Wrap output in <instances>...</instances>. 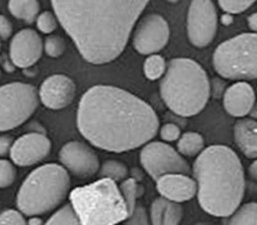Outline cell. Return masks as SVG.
Wrapping results in <instances>:
<instances>
[{"label":"cell","instance_id":"cell-1","mask_svg":"<svg viewBox=\"0 0 257 225\" xmlns=\"http://www.w3.org/2000/svg\"><path fill=\"white\" fill-rule=\"evenodd\" d=\"M77 126L95 147L124 153L152 140L160 121L155 110L137 96L113 86H94L80 98Z\"/></svg>","mask_w":257,"mask_h":225},{"label":"cell","instance_id":"cell-2","mask_svg":"<svg viewBox=\"0 0 257 225\" xmlns=\"http://www.w3.org/2000/svg\"><path fill=\"white\" fill-rule=\"evenodd\" d=\"M53 10L87 62L105 64L127 45L147 0H53Z\"/></svg>","mask_w":257,"mask_h":225},{"label":"cell","instance_id":"cell-3","mask_svg":"<svg viewBox=\"0 0 257 225\" xmlns=\"http://www.w3.org/2000/svg\"><path fill=\"white\" fill-rule=\"evenodd\" d=\"M198 203L210 215L227 218L245 195V173L240 158L228 146L205 148L193 165Z\"/></svg>","mask_w":257,"mask_h":225},{"label":"cell","instance_id":"cell-4","mask_svg":"<svg viewBox=\"0 0 257 225\" xmlns=\"http://www.w3.org/2000/svg\"><path fill=\"white\" fill-rule=\"evenodd\" d=\"M160 92L163 102L172 112L191 117L206 107L211 85L206 70L196 60L175 58L168 62Z\"/></svg>","mask_w":257,"mask_h":225},{"label":"cell","instance_id":"cell-5","mask_svg":"<svg viewBox=\"0 0 257 225\" xmlns=\"http://www.w3.org/2000/svg\"><path fill=\"white\" fill-rule=\"evenodd\" d=\"M70 204L83 225H117L130 216L120 188L110 179L73 189Z\"/></svg>","mask_w":257,"mask_h":225},{"label":"cell","instance_id":"cell-6","mask_svg":"<svg viewBox=\"0 0 257 225\" xmlns=\"http://www.w3.org/2000/svg\"><path fill=\"white\" fill-rule=\"evenodd\" d=\"M69 189V173L63 166L43 165L28 175L18 191V209L28 216L44 215L64 201Z\"/></svg>","mask_w":257,"mask_h":225},{"label":"cell","instance_id":"cell-7","mask_svg":"<svg viewBox=\"0 0 257 225\" xmlns=\"http://www.w3.org/2000/svg\"><path fill=\"white\" fill-rule=\"evenodd\" d=\"M213 67L227 80H257L256 33H242L221 43L213 53Z\"/></svg>","mask_w":257,"mask_h":225},{"label":"cell","instance_id":"cell-8","mask_svg":"<svg viewBox=\"0 0 257 225\" xmlns=\"http://www.w3.org/2000/svg\"><path fill=\"white\" fill-rule=\"evenodd\" d=\"M39 103L38 91L28 83L13 82L0 88V130L17 128L23 125Z\"/></svg>","mask_w":257,"mask_h":225},{"label":"cell","instance_id":"cell-9","mask_svg":"<svg viewBox=\"0 0 257 225\" xmlns=\"http://www.w3.org/2000/svg\"><path fill=\"white\" fill-rule=\"evenodd\" d=\"M141 164L156 181L171 174L190 173L187 161L170 145L163 142H150L141 151Z\"/></svg>","mask_w":257,"mask_h":225},{"label":"cell","instance_id":"cell-10","mask_svg":"<svg viewBox=\"0 0 257 225\" xmlns=\"http://www.w3.org/2000/svg\"><path fill=\"white\" fill-rule=\"evenodd\" d=\"M217 10L213 2L195 0L190 4L187 14V35L192 45L206 48L212 43L217 33Z\"/></svg>","mask_w":257,"mask_h":225},{"label":"cell","instance_id":"cell-11","mask_svg":"<svg viewBox=\"0 0 257 225\" xmlns=\"http://www.w3.org/2000/svg\"><path fill=\"white\" fill-rule=\"evenodd\" d=\"M170 27L162 15L150 14L138 23L133 35V45L140 54L153 55L167 45Z\"/></svg>","mask_w":257,"mask_h":225},{"label":"cell","instance_id":"cell-12","mask_svg":"<svg viewBox=\"0 0 257 225\" xmlns=\"http://www.w3.org/2000/svg\"><path fill=\"white\" fill-rule=\"evenodd\" d=\"M59 161L63 168L77 178H90L99 170L97 154L80 141H70L59 151Z\"/></svg>","mask_w":257,"mask_h":225},{"label":"cell","instance_id":"cell-13","mask_svg":"<svg viewBox=\"0 0 257 225\" xmlns=\"http://www.w3.org/2000/svg\"><path fill=\"white\" fill-rule=\"evenodd\" d=\"M52 142L40 132H30L18 138L10 151L13 163L18 166H33L44 160L50 153Z\"/></svg>","mask_w":257,"mask_h":225},{"label":"cell","instance_id":"cell-14","mask_svg":"<svg viewBox=\"0 0 257 225\" xmlns=\"http://www.w3.org/2000/svg\"><path fill=\"white\" fill-rule=\"evenodd\" d=\"M42 38L35 30L27 28L18 32L13 37L9 47V55L15 67L27 68L33 67L43 54Z\"/></svg>","mask_w":257,"mask_h":225},{"label":"cell","instance_id":"cell-15","mask_svg":"<svg viewBox=\"0 0 257 225\" xmlns=\"http://www.w3.org/2000/svg\"><path fill=\"white\" fill-rule=\"evenodd\" d=\"M77 87L65 74H53L43 82L39 97L43 105L49 110H63L74 101Z\"/></svg>","mask_w":257,"mask_h":225},{"label":"cell","instance_id":"cell-16","mask_svg":"<svg viewBox=\"0 0 257 225\" xmlns=\"http://www.w3.org/2000/svg\"><path fill=\"white\" fill-rule=\"evenodd\" d=\"M157 191L163 198L180 204L195 198L198 191V186L196 180L188 175L171 174L158 179Z\"/></svg>","mask_w":257,"mask_h":225},{"label":"cell","instance_id":"cell-17","mask_svg":"<svg viewBox=\"0 0 257 225\" xmlns=\"http://www.w3.org/2000/svg\"><path fill=\"white\" fill-rule=\"evenodd\" d=\"M255 101V91L247 82L235 83L226 90L223 96L225 110L233 117H245L246 115H250Z\"/></svg>","mask_w":257,"mask_h":225},{"label":"cell","instance_id":"cell-18","mask_svg":"<svg viewBox=\"0 0 257 225\" xmlns=\"http://www.w3.org/2000/svg\"><path fill=\"white\" fill-rule=\"evenodd\" d=\"M235 141L243 155L248 159L257 158V121L253 118H241L233 128Z\"/></svg>","mask_w":257,"mask_h":225},{"label":"cell","instance_id":"cell-19","mask_svg":"<svg viewBox=\"0 0 257 225\" xmlns=\"http://www.w3.org/2000/svg\"><path fill=\"white\" fill-rule=\"evenodd\" d=\"M182 216V206L163 196L156 199L151 206L152 225H180Z\"/></svg>","mask_w":257,"mask_h":225},{"label":"cell","instance_id":"cell-20","mask_svg":"<svg viewBox=\"0 0 257 225\" xmlns=\"http://www.w3.org/2000/svg\"><path fill=\"white\" fill-rule=\"evenodd\" d=\"M9 12L13 17L32 24L39 17V2L37 0H12L8 3Z\"/></svg>","mask_w":257,"mask_h":225},{"label":"cell","instance_id":"cell-21","mask_svg":"<svg viewBox=\"0 0 257 225\" xmlns=\"http://www.w3.org/2000/svg\"><path fill=\"white\" fill-rule=\"evenodd\" d=\"M178 153L187 158L200 155L205 147V140L202 135L197 132H186L178 140Z\"/></svg>","mask_w":257,"mask_h":225},{"label":"cell","instance_id":"cell-22","mask_svg":"<svg viewBox=\"0 0 257 225\" xmlns=\"http://www.w3.org/2000/svg\"><path fill=\"white\" fill-rule=\"evenodd\" d=\"M227 225H257V203H248L238 208L228 219Z\"/></svg>","mask_w":257,"mask_h":225},{"label":"cell","instance_id":"cell-23","mask_svg":"<svg viewBox=\"0 0 257 225\" xmlns=\"http://www.w3.org/2000/svg\"><path fill=\"white\" fill-rule=\"evenodd\" d=\"M100 175L103 179H110L113 181L127 180L128 168L123 163L117 160H107L100 168Z\"/></svg>","mask_w":257,"mask_h":225},{"label":"cell","instance_id":"cell-24","mask_svg":"<svg viewBox=\"0 0 257 225\" xmlns=\"http://www.w3.org/2000/svg\"><path fill=\"white\" fill-rule=\"evenodd\" d=\"M119 188L123 196H124V200L128 206V213H130L131 216L133 214V211H135L136 206H137V199L140 196V185H138V183L135 179L130 178L127 180L122 181Z\"/></svg>","mask_w":257,"mask_h":225},{"label":"cell","instance_id":"cell-25","mask_svg":"<svg viewBox=\"0 0 257 225\" xmlns=\"http://www.w3.org/2000/svg\"><path fill=\"white\" fill-rule=\"evenodd\" d=\"M45 225H83L75 214L72 204H67L60 208Z\"/></svg>","mask_w":257,"mask_h":225},{"label":"cell","instance_id":"cell-26","mask_svg":"<svg viewBox=\"0 0 257 225\" xmlns=\"http://www.w3.org/2000/svg\"><path fill=\"white\" fill-rule=\"evenodd\" d=\"M167 72V65L163 57L158 54L150 55L145 62V74L148 80L156 81Z\"/></svg>","mask_w":257,"mask_h":225},{"label":"cell","instance_id":"cell-27","mask_svg":"<svg viewBox=\"0 0 257 225\" xmlns=\"http://www.w3.org/2000/svg\"><path fill=\"white\" fill-rule=\"evenodd\" d=\"M65 40L59 35H49L44 42V49L47 54L52 58L62 57L65 52Z\"/></svg>","mask_w":257,"mask_h":225},{"label":"cell","instance_id":"cell-28","mask_svg":"<svg viewBox=\"0 0 257 225\" xmlns=\"http://www.w3.org/2000/svg\"><path fill=\"white\" fill-rule=\"evenodd\" d=\"M253 0H220L218 5L223 12L227 14H238L247 10L251 5H253Z\"/></svg>","mask_w":257,"mask_h":225},{"label":"cell","instance_id":"cell-29","mask_svg":"<svg viewBox=\"0 0 257 225\" xmlns=\"http://www.w3.org/2000/svg\"><path fill=\"white\" fill-rule=\"evenodd\" d=\"M58 18L57 15L50 12H43L37 19V27L44 34H50L54 32L58 27Z\"/></svg>","mask_w":257,"mask_h":225},{"label":"cell","instance_id":"cell-30","mask_svg":"<svg viewBox=\"0 0 257 225\" xmlns=\"http://www.w3.org/2000/svg\"><path fill=\"white\" fill-rule=\"evenodd\" d=\"M17 178V171L14 166L10 164V161L3 159L0 163V188L5 189L8 186L13 185Z\"/></svg>","mask_w":257,"mask_h":225},{"label":"cell","instance_id":"cell-31","mask_svg":"<svg viewBox=\"0 0 257 225\" xmlns=\"http://www.w3.org/2000/svg\"><path fill=\"white\" fill-rule=\"evenodd\" d=\"M0 225H28V223L20 211L8 209V210L3 211L2 216H0Z\"/></svg>","mask_w":257,"mask_h":225},{"label":"cell","instance_id":"cell-32","mask_svg":"<svg viewBox=\"0 0 257 225\" xmlns=\"http://www.w3.org/2000/svg\"><path fill=\"white\" fill-rule=\"evenodd\" d=\"M125 225H150L148 214L145 206L137 205L132 215L125 220Z\"/></svg>","mask_w":257,"mask_h":225},{"label":"cell","instance_id":"cell-33","mask_svg":"<svg viewBox=\"0 0 257 225\" xmlns=\"http://www.w3.org/2000/svg\"><path fill=\"white\" fill-rule=\"evenodd\" d=\"M161 137L163 138L165 141H172L178 140L181 138V130L177 125L175 123H166L161 127Z\"/></svg>","mask_w":257,"mask_h":225},{"label":"cell","instance_id":"cell-34","mask_svg":"<svg viewBox=\"0 0 257 225\" xmlns=\"http://www.w3.org/2000/svg\"><path fill=\"white\" fill-rule=\"evenodd\" d=\"M13 27L12 23L7 19L5 15H0V35H2L3 40L9 39L10 35H12Z\"/></svg>","mask_w":257,"mask_h":225},{"label":"cell","instance_id":"cell-35","mask_svg":"<svg viewBox=\"0 0 257 225\" xmlns=\"http://www.w3.org/2000/svg\"><path fill=\"white\" fill-rule=\"evenodd\" d=\"M13 145H14V142H13L12 136H2V137H0V155H2L3 158L7 156V154L12 151Z\"/></svg>","mask_w":257,"mask_h":225},{"label":"cell","instance_id":"cell-36","mask_svg":"<svg viewBox=\"0 0 257 225\" xmlns=\"http://www.w3.org/2000/svg\"><path fill=\"white\" fill-rule=\"evenodd\" d=\"M2 60H3V67H4V69L7 70V72H14L15 70V64L14 63H10V57H8L7 54H3L2 57Z\"/></svg>","mask_w":257,"mask_h":225},{"label":"cell","instance_id":"cell-37","mask_svg":"<svg viewBox=\"0 0 257 225\" xmlns=\"http://www.w3.org/2000/svg\"><path fill=\"white\" fill-rule=\"evenodd\" d=\"M247 23H248V27H250V29L253 30V32L257 34V12L253 13V14H251L250 17H248Z\"/></svg>","mask_w":257,"mask_h":225},{"label":"cell","instance_id":"cell-38","mask_svg":"<svg viewBox=\"0 0 257 225\" xmlns=\"http://www.w3.org/2000/svg\"><path fill=\"white\" fill-rule=\"evenodd\" d=\"M248 173H250V176L253 179V180L257 181V159L251 164L250 169H248Z\"/></svg>","mask_w":257,"mask_h":225},{"label":"cell","instance_id":"cell-39","mask_svg":"<svg viewBox=\"0 0 257 225\" xmlns=\"http://www.w3.org/2000/svg\"><path fill=\"white\" fill-rule=\"evenodd\" d=\"M28 225H45V224H43V220L40 218H38V216H32V218L29 219V221H28Z\"/></svg>","mask_w":257,"mask_h":225},{"label":"cell","instance_id":"cell-40","mask_svg":"<svg viewBox=\"0 0 257 225\" xmlns=\"http://www.w3.org/2000/svg\"><path fill=\"white\" fill-rule=\"evenodd\" d=\"M222 22H223V24H225V25L231 24V23H232V17H231L230 14L223 15V17H222Z\"/></svg>","mask_w":257,"mask_h":225},{"label":"cell","instance_id":"cell-41","mask_svg":"<svg viewBox=\"0 0 257 225\" xmlns=\"http://www.w3.org/2000/svg\"><path fill=\"white\" fill-rule=\"evenodd\" d=\"M251 117H253V120H257V103H255V106H253L252 111H251Z\"/></svg>","mask_w":257,"mask_h":225},{"label":"cell","instance_id":"cell-42","mask_svg":"<svg viewBox=\"0 0 257 225\" xmlns=\"http://www.w3.org/2000/svg\"><path fill=\"white\" fill-rule=\"evenodd\" d=\"M196 225H208V224H206V223H198V224H196Z\"/></svg>","mask_w":257,"mask_h":225}]
</instances>
